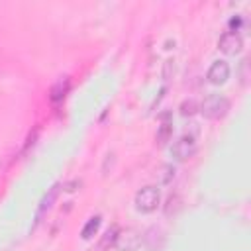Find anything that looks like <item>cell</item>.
<instances>
[{
	"label": "cell",
	"mask_w": 251,
	"mask_h": 251,
	"mask_svg": "<svg viewBox=\"0 0 251 251\" xmlns=\"http://www.w3.org/2000/svg\"><path fill=\"white\" fill-rule=\"evenodd\" d=\"M196 149H198L196 137H194L192 133H184V135H180V137L173 143L171 153H173V157H175L176 161H188V159L196 153Z\"/></svg>",
	"instance_id": "obj_3"
},
{
	"label": "cell",
	"mask_w": 251,
	"mask_h": 251,
	"mask_svg": "<svg viewBox=\"0 0 251 251\" xmlns=\"http://www.w3.org/2000/svg\"><path fill=\"white\" fill-rule=\"evenodd\" d=\"M198 108H200V104H198L196 100H192V98H190V100H184V102L180 104V108H178V110H180V116H184V118H186V116H194V114L198 112Z\"/></svg>",
	"instance_id": "obj_13"
},
{
	"label": "cell",
	"mask_w": 251,
	"mask_h": 251,
	"mask_svg": "<svg viewBox=\"0 0 251 251\" xmlns=\"http://www.w3.org/2000/svg\"><path fill=\"white\" fill-rule=\"evenodd\" d=\"M37 133H39V127H33V131L29 133L27 143H25V147H24V153H27V151H29V147H33V143H35V139H37Z\"/></svg>",
	"instance_id": "obj_14"
},
{
	"label": "cell",
	"mask_w": 251,
	"mask_h": 251,
	"mask_svg": "<svg viewBox=\"0 0 251 251\" xmlns=\"http://www.w3.org/2000/svg\"><path fill=\"white\" fill-rule=\"evenodd\" d=\"M59 190H61V182H55L51 188H47V192L39 200V206H37V212H35V220H33V227H37L39 222L45 218V214L53 208V204H55V200L59 196Z\"/></svg>",
	"instance_id": "obj_4"
},
{
	"label": "cell",
	"mask_w": 251,
	"mask_h": 251,
	"mask_svg": "<svg viewBox=\"0 0 251 251\" xmlns=\"http://www.w3.org/2000/svg\"><path fill=\"white\" fill-rule=\"evenodd\" d=\"M69 90H71V78H69V76H61V78L49 88V100H51V104H61V102L67 98Z\"/></svg>",
	"instance_id": "obj_8"
},
{
	"label": "cell",
	"mask_w": 251,
	"mask_h": 251,
	"mask_svg": "<svg viewBox=\"0 0 251 251\" xmlns=\"http://www.w3.org/2000/svg\"><path fill=\"white\" fill-rule=\"evenodd\" d=\"M100 222H102V216H92L86 224H84V227H82V231H80V237L82 239H90L96 231H98V227H100Z\"/></svg>",
	"instance_id": "obj_11"
},
{
	"label": "cell",
	"mask_w": 251,
	"mask_h": 251,
	"mask_svg": "<svg viewBox=\"0 0 251 251\" xmlns=\"http://www.w3.org/2000/svg\"><path fill=\"white\" fill-rule=\"evenodd\" d=\"M118 233H120V226L112 224V226L104 231V235L100 237V241H98V245H96V251H110V249L116 245Z\"/></svg>",
	"instance_id": "obj_10"
},
{
	"label": "cell",
	"mask_w": 251,
	"mask_h": 251,
	"mask_svg": "<svg viewBox=\"0 0 251 251\" xmlns=\"http://www.w3.org/2000/svg\"><path fill=\"white\" fill-rule=\"evenodd\" d=\"M171 135H173V118H171V112H163L161 114V124L157 127V135H155L157 145H161V147L167 145Z\"/></svg>",
	"instance_id": "obj_9"
},
{
	"label": "cell",
	"mask_w": 251,
	"mask_h": 251,
	"mask_svg": "<svg viewBox=\"0 0 251 251\" xmlns=\"http://www.w3.org/2000/svg\"><path fill=\"white\" fill-rule=\"evenodd\" d=\"M157 178H159L161 184H169V182L175 178V167H171V165H163V167H159V171H157Z\"/></svg>",
	"instance_id": "obj_12"
},
{
	"label": "cell",
	"mask_w": 251,
	"mask_h": 251,
	"mask_svg": "<svg viewBox=\"0 0 251 251\" xmlns=\"http://www.w3.org/2000/svg\"><path fill=\"white\" fill-rule=\"evenodd\" d=\"M229 73H231V71H229V65H227L226 61H214L212 67H210L208 73H206V78H208L210 84L220 86V84H226V82H227Z\"/></svg>",
	"instance_id": "obj_7"
},
{
	"label": "cell",
	"mask_w": 251,
	"mask_h": 251,
	"mask_svg": "<svg viewBox=\"0 0 251 251\" xmlns=\"http://www.w3.org/2000/svg\"><path fill=\"white\" fill-rule=\"evenodd\" d=\"M139 245H141V235H139L135 229L127 227V229H120L114 247H116L118 251H137Z\"/></svg>",
	"instance_id": "obj_5"
},
{
	"label": "cell",
	"mask_w": 251,
	"mask_h": 251,
	"mask_svg": "<svg viewBox=\"0 0 251 251\" xmlns=\"http://www.w3.org/2000/svg\"><path fill=\"white\" fill-rule=\"evenodd\" d=\"M218 49L226 55H237L241 49H243V39L239 33H233V31H226L220 35L218 39Z\"/></svg>",
	"instance_id": "obj_6"
},
{
	"label": "cell",
	"mask_w": 251,
	"mask_h": 251,
	"mask_svg": "<svg viewBox=\"0 0 251 251\" xmlns=\"http://www.w3.org/2000/svg\"><path fill=\"white\" fill-rule=\"evenodd\" d=\"M159 190L157 186H143L137 190L135 194V210L141 212V214H149V212H155L157 206H159Z\"/></svg>",
	"instance_id": "obj_2"
},
{
	"label": "cell",
	"mask_w": 251,
	"mask_h": 251,
	"mask_svg": "<svg viewBox=\"0 0 251 251\" xmlns=\"http://www.w3.org/2000/svg\"><path fill=\"white\" fill-rule=\"evenodd\" d=\"M198 112H202V116L208 120H222L229 112V100L224 94H208L202 100Z\"/></svg>",
	"instance_id": "obj_1"
}]
</instances>
